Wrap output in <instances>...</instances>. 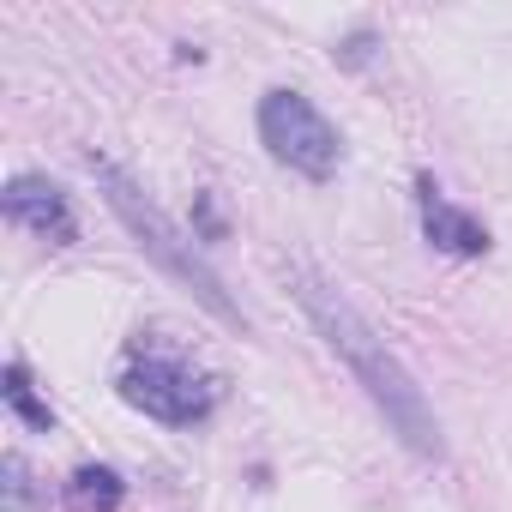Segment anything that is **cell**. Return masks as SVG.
Segmentation results:
<instances>
[{"label":"cell","mask_w":512,"mask_h":512,"mask_svg":"<svg viewBox=\"0 0 512 512\" xmlns=\"http://www.w3.org/2000/svg\"><path fill=\"white\" fill-rule=\"evenodd\" d=\"M0 205H7L13 223H25L31 235H43L49 247H73L79 241V223H73L67 193L55 181H43V175H13L7 193H0Z\"/></svg>","instance_id":"5b68a950"},{"label":"cell","mask_w":512,"mask_h":512,"mask_svg":"<svg viewBox=\"0 0 512 512\" xmlns=\"http://www.w3.org/2000/svg\"><path fill=\"white\" fill-rule=\"evenodd\" d=\"M0 398H7V410L25 422V428H37V434H49L55 428V410L31 392V374H25V362H7V380H0Z\"/></svg>","instance_id":"ba28073f"},{"label":"cell","mask_w":512,"mask_h":512,"mask_svg":"<svg viewBox=\"0 0 512 512\" xmlns=\"http://www.w3.org/2000/svg\"><path fill=\"white\" fill-rule=\"evenodd\" d=\"M91 175H97V187H103V199H109V211L127 223V235L139 241V253H145V260L163 272V278H175L211 320H223L229 332H247V314H241V302L223 290V278L205 266V253L169 223V211L121 169V163H109V157H91Z\"/></svg>","instance_id":"7a4b0ae2"},{"label":"cell","mask_w":512,"mask_h":512,"mask_svg":"<svg viewBox=\"0 0 512 512\" xmlns=\"http://www.w3.org/2000/svg\"><path fill=\"white\" fill-rule=\"evenodd\" d=\"M121 398L163 428H199L217 410V380H205L181 356H133L121 374Z\"/></svg>","instance_id":"277c9868"},{"label":"cell","mask_w":512,"mask_h":512,"mask_svg":"<svg viewBox=\"0 0 512 512\" xmlns=\"http://www.w3.org/2000/svg\"><path fill=\"white\" fill-rule=\"evenodd\" d=\"M67 500H73L79 512H115V506L127 500V482H121V470H109V464H79V470L67 476Z\"/></svg>","instance_id":"52a82bcc"},{"label":"cell","mask_w":512,"mask_h":512,"mask_svg":"<svg viewBox=\"0 0 512 512\" xmlns=\"http://www.w3.org/2000/svg\"><path fill=\"white\" fill-rule=\"evenodd\" d=\"M290 290H296V302L308 308V320H314V332L326 338V350L356 374V386L368 392V404L386 416V428L416 452V458H446V434H440V416H434V404L422 398V386L410 380V368L386 350V338L356 314V302L344 296V290H332L314 266H302V260H290Z\"/></svg>","instance_id":"6da1fadb"},{"label":"cell","mask_w":512,"mask_h":512,"mask_svg":"<svg viewBox=\"0 0 512 512\" xmlns=\"http://www.w3.org/2000/svg\"><path fill=\"white\" fill-rule=\"evenodd\" d=\"M260 139H266V151H272L284 169H296V175H308V181H332L338 163H344L338 127H332L302 91H266V97H260Z\"/></svg>","instance_id":"3957f363"},{"label":"cell","mask_w":512,"mask_h":512,"mask_svg":"<svg viewBox=\"0 0 512 512\" xmlns=\"http://www.w3.org/2000/svg\"><path fill=\"white\" fill-rule=\"evenodd\" d=\"M0 476H7V512H31V470L19 452L0 458Z\"/></svg>","instance_id":"9c48e42d"},{"label":"cell","mask_w":512,"mask_h":512,"mask_svg":"<svg viewBox=\"0 0 512 512\" xmlns=\"http://www.w3.org/2000/svg\"><path fill=\"white\" fill-rule=\"evenodd\" d=\"M416 193H422V235H428L440 253H458V260H476V253H488V229H482L470 211H458L452 199H440L434 175H422Z\"/></svg>","instance_id":"8992f818"},{"label":"cell","mask_w":512,"mask_h":512,"mask_svg":"<svg viewBox=\"0 0 512 512\" xmlns=\"http://www.w3.org/2000/svg\"><path fill=\"white\" fill-rule=\"evenodd\" d=\"M368 55H374V31H356L350 43H338V49H332V61H338V67H368Z\"/></svg>","instance_id":"30bf717a"}]
</instances>
